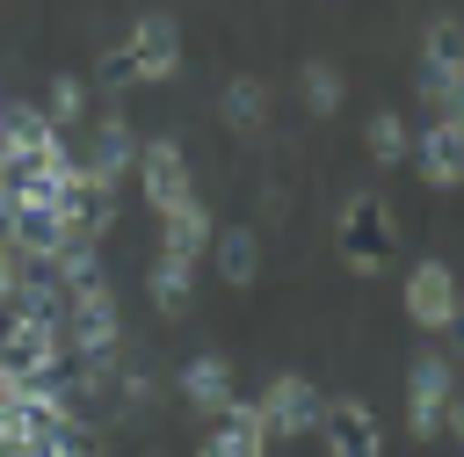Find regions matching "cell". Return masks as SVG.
<instances>
[{
	"label": "cell",
	"mask_w": 464,
	"mask_h": 457,
	"mask_svg": "<svg viewBox=\"0 0 464 457\" xmlns=\"http://www.w3.org/2000/svg\"><path fill=\"white\" fill-rule=\"evenodd\" d=\"M392 254H399L392 203H384L377 189H355V196L341 203V261H348L355 276H384V268H392Z\"/></svg>",
	"instance_id": "1"
},
{
	"label": "cell",
	"mask_w": 464,
	"mask_h": 457,
	"mask_svg": "<svg viewBox=\"0 0 464 457\" xmlns=\"http://www.w3.org/2000/svg\"><path fill=\"white\" fill-rule=\"evenodd\" d=\"M65 370H72L65 326H36V319L0 312V384H36V377H65Z\"/></svg>",
	"instance_id": "2"
},
{
	"label": "cell",
	"mask_w": 464,
	"mask_h": 457,
	"mask_svg": "<svg viewBox=\"0 0 464 457\" xmlns=\"http://www.w3.org/2000/svg\"><path fill=\"white\" fill-rule=\"evenodd\" d=\"M399 297H406V319H413L420 334H450V326L464 319V283H457V268H450V261H435V254L406 268Z\"/></svg>",
	"instance_id": "3"
},
{
	"label": "cell",
	"mask_w": 464,
	"mask_h": 457,
	"mask_svg": "<svg viewBox=\"0 0 464 457\" xmlns=\"http://www.w3.org/2000/svg\"><path fill=\"white\" fill-rule=\"evenodd\" d=\"M312 435L326 442V457H384V421H377V406L355 399V392L319 399V428H312Z\"/></svg>",
	"instance_id": "4"
},
{
	"label": "cell",
	"mask_w": 464,
	"mask_h": 457,
	"mask_svg": "<svg viewBox=\"0 0 464 457\" xmlns=\"http://www.w3.org/2000/svg\"><path fill=\"white\" fill-rule=\"evenodd\" d=\"M254 406H261L268 442H297V435H312V428H319V384H312L304 370H276V377H268V392H261Z\"/></svg>",
	"instance_id": "5"
},
{
	"label": "cell",
	"mask_w": 464,
	"mask_h": 457,
	"mask_svg": "<svg viewBox=\"0 0 464 457\" xmlns=\"http://www.w3.org/2000/svg\"><path fill=\"white\" fill-rule=\"evenodd\" d=\"M65 348H72V363H80V370L123 348V319H116V297H109V290L65 297Z\"/></svg>",
	"instance_id": "6"
},
{
	"label": "cell",
	"mask_w": 464,
	"mask_h": 457,
	"mask_svg": "<svg viewBox=\"0 0 464 457\" xmlns=\"http://www.w3.org/2000/svg\"><path fill=\"white\" fill-rule=\"evenodd\" d=\"M123 51H130V73H138V87H160V80H174V73H181V29H174V15L145 7V15L130 22Z\"/></svg>",
	"instance_id": "7"
},
{
	"label": "cell",
	"mask_w": 464,
	"mask_h": 457,
	"mask_svg": "<svg viewBox=\"0 0 464 457\" xmlns=\"http://www.w3.org/2000/svg\"><path fill=\"white\" fill-rule=\"evenodd\" d=\"M450 392H457V370H450V355H413V370H406V428L428 442V435H442V413H450Z\"/></svg>",
	"instance_id": "8"
},
{
	"label": "cell",
	"mask_w": 464,
	"mask_h": 457,
	"mask_svg": "<svg viewBox=\"0 0 464 457\" xmlns=\"http://www.w3.org/2000/svg\"><path fill=\"white\" fill-rule=\"evenodd\" d=\"M138 181H145V203L167 218V210H181V203H196V189H188V152L174 145V138H145L138 145Z\"/></svg>",
	"instance_id": "9"
},
{
	"label": "cell",
	"mask_w": 464,
	"mask_h": 457,
	"mask_svg": "<svg viewBox=\"0 0 464 457\" xmlns=\"http://www.w3.org/2000/svg\"><path fill=\"white\" fill-rule=\"evenodd\" d=\"M138 145H145V138H138L123 116H102L94 138H87V152H80V181H87V189H116V181L138 167Z\"/></svg>",
	"instance_id": "10"
},
{
	"label": "cell",
	"mask_w": 464,
	"mask_h": 457,
	"mask_svg": "<svg viewBox=\"0 0 464 457\" xmlns=\"http://www.w3.org/2000/svg\"><path fill=\"white\" fill-rule=\"evenodd\" d=\"M413 167L428 189H464V123L457 116H428L413 138Z\"/></svg>",
	"instance_id": "11"
},
{
	"label": "cell",
	"mask_w": 464,
	"mask_h": 457,
	"mask_svg": "<svg viewBox=\"0 0 464 457\" xmlns=\"http://www.w3.org/2000/svg\"><path fill=\"white\" fill-rule=\"evenodd\" d=\"M196 457H268V428H261V406L254 399H232L218 413V428L203 435Z\"/></svg>",
	"instance_id": "12"
},
{
	"label": "cell",
	"mask_w": 464,
	"mask_h": 457,
	"mask_svg": "<svg viewBox=\"0 0 464 457\" xmlns=\"http://www.w3.org/2000/svg\"><path fill=\"white\" fill-rule=\"evenodd\" d=\"M181 399H188L196 413H210V421H218V413L232 406V363H225L218 348H196V355L181 363Z\"/></svg>",
	"instance_id": "13"
},
{
	"label": "cell",
	"mask_w": 464,
	"mask_h": 457,
	"mask_svg": "<svg viewBox=\"0 0 464 457\" xmlns=\"http://www.w3.org/2000/svg\"><path fill=\"white\" fill-rule=\"evenodd\" d=\"M80 232L58 218V210H36V218H14V232H7V254L14 261H36V268H51L65 247H72Z\"/></svg>",
	"instance_id": "14"
},
{
	"label": "cell",
	"mask_w": 464,
	"mask_h": 457,
	"mask_svg": "<svg viewBox=\"0 0 464 457\" xmlns=\"http://www.w3.org/2000/svg\"><path fill=\"white\" fill-rule=\"evenodd\" d=\"M210 239H218V218H210L203 203H181V210L160 218V254H174V261H188V268H196V254H210Z\"/></svg>",
	"instance_id": "15"
},
{
	"label": "cell",
	"mask_w": 464,
	"mask_h": 457,
	"mask_svg": "<svg viewBox=\"0 0 464 457\" xmlns=\"http://www.w3.org/2000/svg\"><path fill=\"white\" fill-rule=\"evenodd\" d=\"M145 297H152L160 319H188V305H196V268L174 261V254H160V261L145 268Z\"/></svg>",
	"instance_id": "16"
},
{
	"label": "cell",
	"mask_w": 464,
	"mask_h": 457,
	"mask_svg": "<svg viewBox=\"0 0 464 457\" xmlns=\"http://www.w3.org/2000/svg\"><path fill=\"white\" fill-rule=\"evenodd\" d=\"M218 116H225V131H239V138H261V131H268V87H261L254 73L225 80V94H218Z\"/></svg>",
	"instance_id": "17"
},
{
	"label": "cell",
	"mask_w": 464,
	"mask_h": 457,
	"mask_svg": "<svg viewBox=\"0 0 464 457\" xmlns=\"http://www.w3.org/2000/svg\"><path fill=\"white\" fill-rule=\"evenodd\" d=\"M210 261H218V276H225L232 290H254V283H261V239H254L246 225H225V232L210 239Z\"/></svg>",
	"instance_id": "18"
},
{
	"label": "cell",
	"mask_w": 464,
	"mask_h": 457,
	"mask_svg": "<svg viewBox=\"0 0 464 457\" xmlns=\"http://www.w3.org/2000/svg\"><path fill=\"white\" fill-rule=\"evenodd\" d=\"M457 65H464V15H435V22L420 29V73L450 80Z\"/></svg>",
	"instance_id": "19"
},
{
	"label": "cell",
	"mask_w": 464,
	"mask_h": 457,
	"mask_svg": "<svg viewBox=\"0 0 464 457\" xmlns=\"http://www.w3.org/2000/svg\"><path fill=\"white\" fill-rule=\"evenodd\" d=\"M51 283L65 290V297H87V290H109V276H102V254L87 247V239H72L58 261H51Z\"/></svg>",
	"instance_id": "20"
},
{
	"label": "cell",
	"mask_w": 464,
	"mask_h": 457,
	"mask_svg": "<svg viewBox=\"0 0 464 457\" xmlns=\"http://www.w3.org/2000/svg\"><path fill=\"white\" fill-rule=\"evenodd\" d=\"M51 428L22 406V392L14 384H0V450H14V457H36V442H44Z\"/></svg>",
	"instance_id": "21"
},
{
	"label": "cell",
	"mask_w": 464,
	"mask_h": 457,
	"mask_svg": "<svg viewBox=\"0 0 464 457\" xmlns=\"http://www.w3.org/2000/svg\"><path fill=\"white\" fill-rule=\"evenodd\" d=\"M297 87H304V109L312 116H341V102H348V87H341V73L326 58H304L297 65Z\"/></svg>",
	"instance_id": "22"
},
{
	"label": "cell",
	"mask_w": 464,
	"mask_h": 457,
	"mask_svg": "<svg viewBox=\"0 0 464 457\" xmlns=\"http://www.w3.org/2000/svg\"><path fill=\"white\" fill-rule=\"evenodd\" d=\"M87 116V80L80 73H51V87H44V123L51 131H72Z\"/></svg>",
	"instance_id": "23"
},
{
	"label": "cell",
	"mask_w": 464,
	"mask_h": 457,
	"mask_svg": "<svg viewBox=\"0 0 464 457\" xmlns=\"http://www.w3.org/2000/svg\"><path fill=\"white\" fill-rule=\"evenodd\" d=\"M362 145H370V160H377V167H406V116H399V109H370Z\"/></svg>",
	"instance_id": "24"
},
{
	"label": "cell",
	"mask_w": 464,
	"mask_h": 457,
	"mask_svg": "<svg viewBox=\"0 0 464 457\" xmlns=\"http://www.w3.org/2000/svg\"><path fill=\"white\" fill-rule=\"evenodd\" d=\"M14 319H36V326H65V290L44 276H22V297H14Z\"/></svg>",
	"instance_id": "25"
},
{
	"label": "cell",
	"mask_w": 464,
	"mask_h": 457,
	"mask_svg": "<svg viewBox=\"0 0 464 457\" xmlns=\"http://www.w3.org/2000/svg\"><path fill=\"white\" fill-rule=\"evenodd\" d=\"M94 80H102L109 94H123V87H138V73H130V51H123V44H116V51H102V58H94Z\"/></svg>",
	"instance_id": "26"
},
{
	"label": "cell",
	"mask_w": 464,
	"mask_h": 457,
	"mask_svg": "<svg viewBox=\"0 0 464 457\" xmlns=\"http://www.w3.org/2000/svg\"><path fill=\"white\" fill-rule=\"evenodd\" d=\"M36 457H87V435H80V421H72V428H51V435L36 442Z\"/></svg>",
	"instance_id": "27"
},
{
	"label": "cell",
	"mask_w": 464,
	"mask_h": 457,
	"mask_svg": "<svg viewBox=\"0 0 464 457\" xmlns=\"http://www.w3.org/2000/svg\"><path fill=\"white\" fill-rule=\"evenodd\" d=\"M22 276H29V268H22V261L0 247V312H14V297H22Z\"/></svg>",
	"instance_id": "28"
},
{
	"label": "cell",
	"mask_w": 464,
	"mask_h": 457,
	"mask_svg": "<svg viewBox=\"0 0 464 457\" xmlns=\"http://www.w3.org/2000/svg\"><path fill=\"white\" fill-rule=\"evenodd\" d=\"M14 218H22V210H14V181H0V247H7V232H14Z\"/></svg>",
	"instance_id": "29"
},
{
	"label": "cell",
	"mask_w": 464,
	"mask_h": 457,
	"mask_svg": "<svg viewBox=\"0 0 464 457\" xmlns=\"http://www.w3.org/2000/svg\"><path fill=\"white\" fill-rule=\"evenodd\" d=\"M442 116H457V123H464V65L450 73V102H442Z\"/></svg>",
	"instance_id": "30"
},
{
	"label": "cell",
	"mask_w": 464,
	"mask_h": 457,
	"mask_svg": "<svg viewBox=\"0 0 464 457\" xmlns=\"http://www.w3.org/2000/svg\"><path fill=\"white\" fill-rule=\"evenodd\" d=\"M442 428H450V435H457V442H464V384H457V392H450V413H442Z\"/></svg>",
	"instance_id": "31"
}]
</instances>
